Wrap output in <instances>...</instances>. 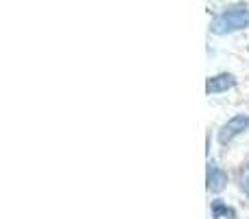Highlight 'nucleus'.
Wrapping results in <instances>:
<instances>
[{"instance_id": "obj_1", "label": "nucleus", "mask_w": 249, "mask_h": 219, "mask_svg": "<svg viewBox=\"0 0 249 219\" xmlns=\"http://www.w3.org/2000/svg\"><path fill=\"white\" fill-rule=\"evenodd\" d=\"M249 26V9L245 7H234L228 9V11L219 13V16L212 20L210 31L214 35H228L234 33V31H241Z\"/></svg>"}, {"instance_id": "obj_2", "label": "nucleus", "mask_w": 249, "mask_h": 219, "mask_svg": "<svg viewBox=\"0 0 249 219\" xmlns=\"http://www.w3.org/2000/svg\"><path fill=\"white\" fill-rule=\"evenodd\" d=\"M249 129V116L247 114H236L219 129V142L221 145H228L230 140H234L236 136H241L243 132Z\"/></svg>"}, {"instance_id": "obj_3", "label": "nucleus", "mask_w": 249, "mask_h": 219, "mask_svg": "<svg viewBox=\"0 0 249 219\" xmlns=\"http://www.w3.org/2000/svg\"><path fill=\"white\" fill-rule=\"evenodd\" d=\"M236 86V77L230 73H221L216 77H210L206 83V92L208 95H221V92L230 90V88Z\"/></svg>"}, {"instance_id": "obj_4", "label": "nucleus", "mask_w": 249, "mask_h": 219, "mask_svg": "<svg viewBox=\"0 0 249 219\" xmlns=\"http://www.w3.org/2000/svg\"><path fill=\"white\" fill-rule=\"evenodd\" d=\"M208 191H212V193H219V191H223V186L228 184V173L223 171V169L219 167V164L210 162L208 164Z\"/></svg>"}, {"instance_id": "obj_5", "label": "nucleus", "mask_w": 249, "mask_h": 219, "mask_svg": "<svg viewBox=\"0 0 249 219\" xmlns=\"http://www.w3.org/2000/svg\"><path fill=\"white\" fill-rule=\"evenodd\" d=\"M210 213L214 219H236V211L223 202V199H214L210 206Z\"/></svg>"}, {"instance_id": "obj_6", "label": "nucleus", "mask_w": 249, "mask_h": 219, "mask_svg": "<svg viewBox=\"0 0 249 219\" xmlns=\"http://www.w3.org/2000/svg\"><path fill=\"white\" fill-rule=\"evenodd\" d=\"M241 191L249 198V176H243L241 178Z\"/></svg>"}, {"instance_id": "obj_7", "label": "nucleus", "mask_w": 249, "mask_h": 219, "mask_svg": "<svg viewBox=\"0 0 249 219\" xmlns=\"http://www.w3.org/2000/svg\"><path fill=\"white\" fill-rule=\"evenodd\" d=\"M247 167H249V164H247Z\"/></svg>"}]
</instances>
